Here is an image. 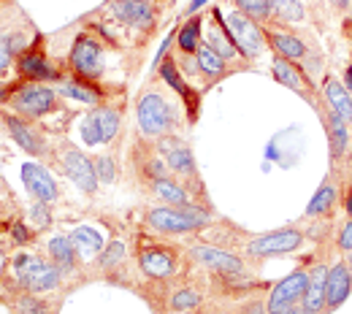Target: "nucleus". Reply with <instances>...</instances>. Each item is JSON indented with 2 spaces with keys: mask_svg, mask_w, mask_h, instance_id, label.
<instances>
[{
  "mask_svg": "<svg viewBox=\"0 0 352 314\" xmlns=\"http://www.w3.org/2000/svg\"><path fill=\"white\" fill-rule=\"evenodd\" d=\"M71 241H74L76 252H79L85 260L98 258V255L103 252V238H100V233H98V230H92V227H87V225H82V227L71 230Z\"/></svg>",
  "mask_w": 352,
  "mask_h": 314,
  "instance_id": "b1692460",
  "label": "nucleus"
},
{
  "mask_svg": "<svg viewBox=\"0 0 352 314\" xmlns=\"http://www.w3.org/2000/svg\"><path fill=\"white\" fill-rule=\"evenodd\" d=\"M333 203H336V187L328 181V184H322V187L314 192V198L309 201L307 214L309 217H322V214H328V212L333 209Z\"/></svg>",
  "mask_w": 352,
  "mask_h": 314,
  "instance_id": "cd10ccee",
  "label": "nucleus"
},
{
  "mask_svg": "<svg viewBox=\"0 0 352 314\" xmlns=\"http://www.w3.org/2000/svg\"><path fill=\"white\" fill-rule=\"evenodd\" d=\"M339 249H342V252H352V220L344 225V230H342V236H339Z\"/></svg>",
  "mask_w": 352,
  "mask_h": 314,
  "instance_id": "37998d69",
  "label": "nucleus"
},
{
  "mask_svg": "<svg viewBox=\"0 0 352 314\" xmlns=\"http://www.w3.org/2000/svg\"><path fill=\"white\" fill-rule=\"evenodd\" d=\"M304 244V233L296 227H282V230H271L265 236H258L247 244V252L252 258H271V255H287L296 252Z\"/></svg>",
  "mask_w": 352,
  "mask_h": 314,
  "instance_id": "39448f33",
  "label": "nucleus"
},
{
  "mask_svg": "<svg viewBox=\"0 0 352 314\" xmlns=\"http://www.w3.org/2000/svg\"><path fill=\"white\" fill-rule=\"evenodd\" d=\"M103 65H106V52L100 41H95L92 36L82 33L76 36L74 49H71V68L79 79H98L103 74Z\"/></svg>",
  "mask_w": 352,
  "mask_h": 314,
  "instance_id": "20e7f679",
  "label": "nucleus"
},
{
  "mask_svg": "<svg viewBox=\"0 0 352 314\" xmlns=\"http://www.w3.org/2000/svg\"><path fill=\"white\" fill-rule=\"evenodd\" d=\"M122 255H125V247L120 241H111L109 247H103V252L98 258H100V266L103 269H111V266H117L122 260Z\"/></svg>",
  "mask_w": 352,
  "mask_h": 314,
  "instance_id": "c9c22d12",
  "label": "nucleus"
},
{
  "mask_svg": "<svg viewBox=\"0 0 352 314\" xmlns=\"http://www.w3.org/2000/svg\"><path fill=\"white\" fill-rule=\"evenodd\" d=\"M271 3V11L285 19V22H301L307 14H304V5L298 0H268Z\"/></svg>",
  "mask_w": 352,
  "mask_h": 314,
  "instance_id": "72a5a7b5",
  "label": "nucleus"
},
{
  "mask_svg": "<svg viewBox=\"0 0 352 314\" xmlns=\"http://www.w3.org/2000/svg\"><path fill=\"white\" fill-rule=\"evenodd\" d=\"M247 314H268V312H265V306H261V304H252V306L247 309Z\"/></svg>",
  "mask_w": 352,
  "mask_h": 314,
  "instance_id": "a18cd8bd",
  "label": "nucleus"
},
{
  "mask_svg": "<svg viewBox=\"0 0 352 314\" xmlns=\"http://www.w3.org/2000/svg\"><path fill=\"white\" fill-rule=\"evenodd\" d=\"M3 125H6V131L11 133V138H14L28 155H33V157L44 155V141H41V135L28 125V120H22V117H16V114H3Z\"/></svg>",
  "mask_w": 352,
  "mask_h": 314,
  "instance_id": "f8f14e48",
  "label": "nucleus"
},
{
  "mask_svg": "<svg viewBox=\"0 0 352 314\" xmlns=\"http://www.w3.org/2000/svg\"><path fill=\"white\" fill-rule=\"evenodd\" d=\"M214 19H217V27L209 30V41H206V44L212 46L222 60H230V57L239 54V49L233 44V36H230V30H228V22H222V14L217 8H214Z\"/></svg>",
  "mask_w": 352,
  "mask_h": 314,
  "instance_id": "4be33fe9",
  "label": "nucleus"
},
{
  "mask_svg": "<svg viewBox=\"0 0 352 314\" xmlns=\"http://www.w3.org/2000/svg\"><path fill=\"white\" fill-rule=\"evenodd\" d=\"M347 214H350V220H352V190H350V195H347Z\"/></svg>",
  "mask_w": 352,
  "mask_h": 314,
  "instance_id": "8fccbe9b",
  "label": "nucleus"
},
{
  "mask_svg": "<svg viewBox=\"0 0 352 314\" xmlns=\"http://www.w3.org/2000/svg\"><path fill=\"white\" fill-rule=\"evenodd\" d=\"M63 168H65V174L71 177V181L82 190V192H87L92 195L95 190H98V174H95V166H92V160L85 157L76 146H71V144H63Z\"/></svg>",
  "mask_w": 352,
  "mask_h": 314,
  "instance_id": "6e6552de",
  "label": "nucleus"
},
{
  "mask_svg": "<svg viewBox=\"0 0 352 314\" xmlns=\"http://www.w3.org/2000/svg\"><path fill=\"white\" fill-rule=\"evenodd\" d=\"M95 174H98V179L106 181V184H111V181H117V166H114V160L109 157V155H100V157H95Z\"/></svg>",
  "mask_w": 352,
  "mask_h": 314,
  "instance_id": "f704fd0d",
  "label": "nucleus"
},
{
  "mask_svg": "<svg viewBox=\"0 0 352 314\" xmlns=\"http://www.w3.org/2000/svg\"><path fill=\"white\" fill-rule=\"evenodd\" d=\"M138 266L152 279H166L176 271V258L168 249H144L138 255Z\"/></svg>",
  "mask_w": 352,
  "mask_h": 314,
  "instance_id": "2eb2a0df",
  "label": "nucleus"
},
{
  "mask_svg": "<svg viewBox=\"0 0 352 314\" xmlns=\"http://www.w3.org/2000/svg\"><path fill=\"white\" fill-rule=\"evenodd\" d=\"M14 276H16V284L25 290V293H49L60 284V276L63 271L57 269L54 263H46L36 255H28V252H19L14 258Z\"/></svg>",
  "mask_w": 352,
  "mask_h": 314,
  "instance_id": "f257e3e1",
  "label": "nucleus"
},
{
  "mask_svg": "<svg viewBox=\"0 0 352 314\" xmlns=\"http://www.w3.org/2000/svg\"><path fill=\"white\" fill-rule=\"evenodd\" d=\"M155 195H157L160 201H168V203H174V206H182V203H187V192H184V187H182L179 181L168 179V177H160V179H155Z\"/></svg>",
  "mask_w": 352,
  "mask_h": 314,
  "instance_id": "c756f323",
  "label": "nucleus"
},
{
  "mask_svg": "<svg viewBox=\"0 0 352 314\" xmlns=\"http://www.w3.org/2000/svg\"><path fill=\"white\" fill-rule=\"evenodd\" d=\"M331 5H336V8H347L350 0H331Z\"/></svg>",
  "mask_w": 352,
  "mask_h": 314,
  "instance_id": "09e8293b",
  "label": "nucleus"
},
{
  "mask_svg": "<svg viewBox=\"0 0 352 314\" xmlns=\"http://www.w3.org/2000/svg\"><path fill=\"white\" fill-rule=\"evenodd\" d=\"M352 293V271L347 263H336L328 269V287H325V309H339Z\"/></svg>",
  "mask_w": 352,
  "mask_h": 314,
  "instance_id": "9b49d317",
  "label": "nucleus"
},
{
  "mask_svg": "<svg viewBox=\"0 0 352 314\" xmlns=\"http://www.w3.org/2000/svg\"><path fill=\"white\" fill-rule=\"evenodd\" d=\"M201 27H204L201 16H192V19H187L184 27H179V49H182V54H195V49L201 44Z\"/></svg>",
  "mask_w": 352,
  "mask_h": 314,
  "instance_id": "c85d7f7f",
  "label": "nucleus"
},
{
  "mask_svg": "<svg viewBox=\"0 0 352 314\" xmlns=\"http://www.w3.org/2000/svg\"><path fill=\"white\" fill-rule=\"evenodd\" d=\"M19 309H22V314H49V306H46L44 301H38L33 293L19 298Z\"/></svg>",
  "mask_w": 352,
  "mask_h": 314,
  "instance_id": "ea45409f",
  "label": "nucleus"
},
{
  "mask_svg": "<svg viewBox=\"0 0 352 314\" xmlns=\"http://www.w3.org/2000/svg\"><path fill=\"white\" fill-rule=\"evenodd\" d=\"M138 3H155V0H138Z\"/></svg>",
  "mask_w": 352,
  "mask_h": 314,
  "instance_id": "864d4df0",
  "label": "nucleus"
},
{
  "mask_svg": "<svg viewBox=\"0 0 352 314\" xmlns=\"http://www.w3.org/2000/svg\"><path fill=\"white\" fill-rule=\"evenodd\" d=\"M344 87H347V92L352 95V65L347 68V74H344Z\"/></svg>",
  "mask_w": 352,
  "mask_h": 314,
  "instance_id": "c03bdc74",
  "label": "nucleus"
},
{
  "mask_svg": "<svg viewBox=\"0 0 352 314\" xmlns=\"http://www.w3.org/2000/svg\"><path fill=\"white\" fill-rule=\"evenodd\" d=\"M160 76H163V79H166V82H168V85H171V87H174V90L179 92L187 103H190V109H192V90L184 85V76L176 71L174 60H168V57H166V60L160 63ZM192 111H195V109H192Z\"/></svg>",
  "mask_w": 352,
  "mask_h": 314,
  "instance_id": "7c9ffc66",
  "label": "nucleus"
},
{
  "mask_svg": "<svg viewBox=\"0 0 352 314\" xmlns=\"http://www.w3.org/2000/svg\"><path fill=\"white\" fill-rule=\"evenodd\" d=\"M95 120H98V128H100L103 144L114 141V135H117V131H120V114H117L114 109H100V111H95Z\"/></svg>",
  "mask_w": 352,
  "mask_h": 314,
  "instance_id": "473e14b6",
  "label": "nucleus"
},
{
  "mask_svg": "<svg viewBox=\"0 0 352 314\" xmlns=\"http://www.w3.org/2000/svg\"><path fill=\"white\" fill-rule=\"evenodd\" d=\"M225 22H228V30H230V36H233V44L239 49V54L255 60V57L263 52V41H265L263 30H261L250 16H244L241 11H233Z\"/></svg>",
  "mask_w": 352,
  "mask_h": 314,
  "instance_id": "0eeeda50",
  "label": "nucleus"
},
{
  "mask_svg": "<svg viewBox=\"0 0 352 314\" xmlns=\"http://www.w3.org/2000/svg\"><path fill=\"white\" fill-rule=\"evenodd\" d=\"M263 36L268 38L271 49L276 52V57H285L293 63V60H301L307 54V44L290 33H263Z\"/></svg>",
  "mask_w": 352,
  "mask_h": 314,
  "instance_id": "aec40b11",
  "label": "nucleus"
},
{
  "mask_svg": "<svg viewBox=\"0 0 352 314\" xmlns=\"http://www.w3.org/2000/svg\"><path fill=\"white\" fill-rule=\"evenodd\" d=\"M322 95L331 106V111H336L339 117H344L347 122H352V95L347 92L344 85H339L336 79H325L322 85Z\"/></svg>",
  "mask_w": 352,
  "mask_h": 314,
  "instance_id": "6ab92c4d",
  "label": "nucleus"
},
{
  "mask_svg": "<svg viewBox=\"0 0 352 314\" xmlns=\"http://www.w3.org/2000/svg\"><path fill=\"white\" fill-rule=\"evenodd\" d=\"M236 5H239V11L244 14V16H250L252 22H265V19H271L274 16V11H271V3L268 0H233Z\"/></svg>",
  "mask_w": 352,
  "mask_h": 314,
  "instance_id": "2f4dec72",
  "label": "nucleus"
},
{
  "mask_svg": "<svg viewBox=\"0 0 352 314\" xmlns=\"http://www.w3.org/2000/svg\"><path fill=\"white\" fill-rule=\"evenodd\" d=\"M309 287V273L307 271H293L290 276H285L274 290H271V298H268V314H287L298 301H304V293Z\"/></svg>",
  "mask_w": 352,
  "mask_h": 314,
  "instance_id": "423d86ee",
  "label": "nucleus"
},
{
  "mask_svg": "<svg viewBox=\"0 0 352 314\" xmlns=\"http://www.w3.org/2000/svg\"><path fill=\"white\" fill-rule=\"evenodd\" d=\"M63 95L76 98V100H82V103H95V100H98V95L89 90V87H82V85H76V82H68V85L63 87Z\"/></svg>",
  "mask_w": 352,
  "mask_h": 314,
  "instance_id": "4c0bfd02",
  "label": "nucleus"
},
{
  "mask_svg": "<svg viewBox=\"0 0 352 314\" xmlns=\"http://www.w3.org/2000/svg\"><path fill=\"white\" fill-rule=\"evenodd\" d=\"M190 258H192L195 263L206 266V269L220 271V273H241V271H244V263H241L236 255H230V252H225V249H217V247H209V244L192 247V249H190Z\"/></svg>",
  "mask_w": 352,
  "mask_h": 314,
  "instance_id": "9d476101",
  "label": "nucleus"
},
{
  "mask_svg": "<svg viewBox=\"0 0 352 314\" xmlns=\"http://www.w3.org/2000/svg\"><path fill=\"white\" fill-rule=\"evenodd\" d=\"M22 181H25V190L36 201H41V203H54L60 198L57 179L46 171L44 166H38V163H25L22 166Z\"/></svg>",
  "mask_w": 352,
  "mask_h": 314,
  "instance_id": "1a4fd4ad",
  "label": "nucleus"
},
{
  "mask_svg": "<svg viewBox=\"0 0 352 314\" xmlns=\"http://www.w3.org/2000/svg\"><path fill=\"white\" fill-rule=\"evenodd\" d=\"M201 5H206V0H192V5L187 8L190 14H195V11H201Z\"/></svg>",
  "mask_w": 352,
  "mask_h": 314,
  "instance_id": "49530a36",
  "label": "nucleus"
},
{
  "mask_svg": "<svg viewBox=\"0 0 352 314\" xmlns=\"http://www.w3.org/2000/svg\"><path fill=\"white\" fill-rule=\"evenodd\" d=\"M287 314H314V312H309L307 306H298V304H296V306H293V309H290Z\"/></svg>",
  "mask_w": 352,
  "mask_h": 314,
  "instance_id": "de8ad7c7",
  "label": "nucleus"
},
{
  "mask_svg": "<svg viewBox=\"0 0 352 314\" xmlns=\"http://www.w3.org/2000/svg\"><path fill=\"white\" fill-rule=\"evenodd\" d=\"M328 141H331V157L342 160V155L347 152V144H350V131H347V120L339 117L336 111L328 114Z\"/></svg>",
  "mask_w": 352,
  "mask_h": 314,
  "instance_id": "5701e85b",
  "label": "nucleus"
},
{
  "mask_svg": "<svg viewBox=\"0 0 352 314\" xmlns=\"http://www.w3.org/2000/svg\"><path fill=\"white\" fill-rule=\"evenodd\" d=\"M347 266H350V271H352V252H350V263H347Z\"/></svg>",
  "mask_w": 352,
  "mask_h": 314,
  "instance_id": "603ef678",
  "label": "nucleus"
},
{
  "mask_svg": "<svg viewBox=\"0 0 352 314\" xmlns=\"http://www.w3.org/2000/svg\"><path fill=\"white\" fill-rule=\"evenodd\" d=\"M135 117H138V128L141 133L149 135V138H160L171 131V106L157 95V92H144L138 98V106H135Z\"/></svg>",
  "mask_w": 352,
  "mask_h": 314,
  "instance_id": "7ed1b4c3",
  "label": "nucleus"
},
{
  "mask_svg": "<svg viewBox=\"0 0 352 314\" xmlns=\"http://www.w3.org/2000/svg\"><path fill=\"white\" fill-rule=\"evenodd\" d=\"M146 223L155 230H163V233H192V230H198V225L190 217H184L179 209H152L146 214Z\"/></svg>",
  "mask_w": 352,
  "mask_h": 314,
  "instance_id": "ddd939ff",
  "label": "nucleus"
},
{
  "mask_svg": "<svg viewBox=\"0 0 352 314\" xmlns=\"http://www.w3.org/2000/svg\"><path fill=\"white\" fill-rule=\"evenodd\" d=\"M201 304H204V295H201L195 287H179L174 295L168 298V309L176 314L195 312Z\"/></svg>",
  "mask_w": 352,
  "mask_h": 314,
  "instance_id": "bb28decb",
  "label": "nucleus"
},
{
  "mask_svg": "<svg viewBox=\"0 0 352 314\" xmlns=\"http://www.w3.org/2000/svg\"><path fill=\"white\" fill-rule=\"evenodd\" d=\"M111 16L125 22L128 27H149L152 25V8L146 3H138V0H114Z\"/></svg>",
  "mask_w": 352,
  "mask_h": 314,
  "instance_id": "4468645a",
  "label": "nucleus"
},
{
  "mask_svg": "<svg viewBox=\"0 0 352 314\" xmlns=\"http://www.w3.org/2000/svg\"><path fill=\"white\" fill-rule=\"evenodd\" d=\"M8 106L14 114H22V120H38L57 106V90L46 87L41 82H28L8 95Z\"/></svg>",
  "mask_w": 352,
  "mask_h": 314,
  "instance_id": "f03ea898",
  "label": "nucleus"
},
{
  "mask_svg": "<svg viewBox=\"0 0 352 314\" xmlns=\"http://www.w3.org/2000/svg\"><path fill=\"white\" fill-rule=\"evenodd\" d=\"M163 152H166V166L171 171H176L179 177H192L195 174V157L187 146L168 141V144H163Z\"/></svg>",
  "mask_w": 352,
  "mask_h": 314,
  "instance_id": "a211bd4d",
  "label": "nucleus"
},
{
  "mask_svg": "<svg viewBox=\"0 0 352 314\" xmlns=\"http://www.w3.org/2000/svg\"><path fill=\"white\" fill-rule=\"evenodd\" d=\"M195 63H198V71H201V76L206 82H217L222 74H225V60L209 44H198V49H195Z\"/></svg>",
  "mask_w": 352,
  "mask_h": 314,
  "instance_id": "412c9836",
  "label": "nucleus"
},
{
  "mask_svg": "<svg viewBox=\"0 0 352 314\" xmlns=\"http://www.w3.org/2000/svg\"><path fill=\"white\" fill-rule=\"evenodd\" d=\"M3 266H6V255H3V249H0V271H3Z\"/></svg>",
  "mask_w": 352,
  "mask_h": 314,
  "instance_id": "3c124183",
  "label": "nucleus"
},
{
  "mask_svg": "<svg viewBox=\"0 0 352 314\" xmlns=\"http://www.w3.org/2000/svg\"><path fill=\"white\" fill-rule=\"evenodd\" d=\"M271 74H274V79H276L279 85H285V87H290L293 92H301V95H304V76H301V71H298L290 60L276 57L274 65H271Z\"/></svg>",
  "mask_w": 352,
  "mask_h": 314,
  "instance_id": "a878e982",
  "label": "nucleus"
},
{
  "mask_svg": "<svg viewBox=\"0 0 352 314\" xmlns=\"http://www.w3.org/2000/svg\"><path fill=\"white\" fill-rule=\"evenodd\" d=\"M82 138H85V144H89V146H95V144H103V138H100V128H98V120H95V114H89L87 120L82 122Z\"/></svg>",
  "mask_w": 352,
  "mask_h": 314,
  "instance_id": "58836bf2",
  "label": "nucleus"
},
{
  "mask_svg": "<svg viewBox=\"0 0 352 314\" xmlns=\"http://www.w3.org/2000/svg\"><path fill=\"white\" fill-rule=\"evenodd\" d=\"M187 314H192V312H187Z\"/></svg>",
  "mask_w": 352,
  "mask_h": 314,
  "instance_id": "5fc2aeb1",
  "label": "nucleus"
},
{
  "mask_svg": "<svg viewBox=\"0 0 352 314\" xmlns=\"http://www.w3.org/2000/svg\"><path fill=\"white\" fill-rule=\"evenodd\" d=\"M11 238H14V244L22 247V244H28V241L33 238V230H30L25 223H14L11 225Z\"/></svg>",
  "mask_w": 352,
  "mask_h": 314,
  "instance_id": "79ce46f5",
  "label": "nucleus"
},
{
  "mask_svg": "<svg viewBox=\"0 0 352 314\" xmlns=\"http://www.w3.org/2000/svg\"><path fill=\"white\" fill-rule=\"evenodd\" d=\"M30 223L36 225V230H44L52 225V212H49V203L36 201V206L30 209Z\"/></svg>",
  "mask_w": 352,
  "mask_h": 314,
  "instance_id": "e433bc0d",
  "label": "nucleus"
},
{
  "mask_svg": "<svg viewBox=\"0 0 352 314\" xmlns=\"http://www.w3.org/2000/svg\"><path fill=\"white\" fill-rule=\"evenodd\" d=\"M16 68L19 74L28 79V82H49V79H60V74L44 60V54L38 52H22L19 60H16Z\"/></svg>",
  "mask_w": 352,
  "mask_h": 314,
  "instance_id": "dca6fc26",
  "label": "nucleus"
},
{
  "mask_svg": "<svg viewBox=\"0 0 352 314\" xmlns=\"http://www.w3.org/2000/svg\"><path fill=\"white\" fill-rule=\"evenodd\" d=\"M49 258L52 263L57 266L60 271H74L76 269V247L71 241V236H57L49 241Z\"/></svg>",
  "mask_w": 352,
  "mask_h": 314,
  "instance_id": "393cba45",
  "label": "nucleus"
},
{
  "mask_svg": "<svg viewBox=\"0 0 352 314\" xmlns=\"http://www.w3.org/2000/svg\"><path fill=\"white\" fill-rule=\"evenodd\" d=\"M11 60H14V49H11V41H8V36H3V33H0V76L8 71Z\"/></svg>",
  "mask_w": 352,
  "mask_h": 314,
  "instance_id": "a19ab883",
  "label": "nucleus"
},
{
  "mask_svg": "<svg viewBox=\"0 0 352 314\" xmlns=\"http://www.w3.org/2000/svg\"><path fill=\"white\" fill-rule=\"evenodd\" d=\"M325 287H328V269L325 266H317L314 273L309 276V287L304 293V306L309 312L322 314L325 312Z\"/></svg>",
  "mask_w": 352,
  "mask_h": 314,
  "instance_id": "f3484780",
  "label": "nucleus"
}]
</instances>
